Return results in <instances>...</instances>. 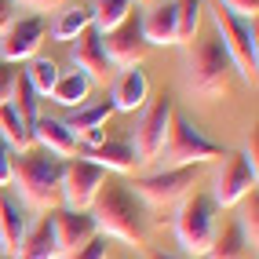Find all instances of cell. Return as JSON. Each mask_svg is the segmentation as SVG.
I'll return each mask as SVG.
<instances>
[{
    "label": "cell",
    "instance_id": "6da1fadb",
    "mask_svg": "<svg viewBox=\"0 0 259 259\" xmlns=\"http://www.w3.org/2000/svg\"><path fill=\"white\" fill-rule=\"evenodd\" d=\"M88 215L95 219V230L102 237L124 241L132 248H146V234H150V219H146V204L132 194L128 183L106 179L99 186V194L92 201Z\"/></svg>",
    "mask_w": 259,
    "mask_h": 259
},
{
    "label": "cell",
    "instance_id": "7a4b0ae2",
    "mask_svg": "<svg viewBox=\"0 0 259 259\" xmlns=\"http://www.w3.org/2000/svg\"><path fill=\"white\" fill-rule=\"evenodd\" d=\"M11 183L19 186V197L33 208H59L62 204V161L44 150H26L11 157Z\"/></svg>",
    "mask_w": 259,
    "mask_h": 259
},
{
    "label": "cell",
    "instance_id": "3957f363",
    "mask_svg": "<svg viewBox=\"0 0 259 259\" xmlns=\"http://www.w3.org/2000/svg\"><path fill=\"white\" fill-rule=\"evenodd\" d=\"M230 55L223 51L219 37L208 33V37H194L186 48V70H183V80L186 88L201 95V99H215L227 92L230 84Z\"/></svg>",
    "mask_w": 259,
    "mask_h": 259
},
{
    "label": "cell",
    "instance_id": "277c9868",
    "mask_svg": "<svg viewBox=\"0 0 259 259\" xmlns=\"http://www.w3.org/2000/svg\"><path fill=\"white\" fill-rule=\"evenodd\" d=\"M219 208L204 190H190V194L176 204V241L186 259H204V252L212 248V237L219 230Z\"/></svg>",
    "mask_w": 259,
    "mask_h": 259
},
{
    "label": "cell",
    "instance_id": "5b68a950",
    "mask_svg": "<svg viewBox=\"0 0 259 259\" xmlns=\"http://www.w3.org/2000/svg\"><path fill=\"white\" fill-rule=\"evenodd\" d=\"M223 153L227 150H223L219 143H212L197 124H190L183 113H171L168 135H164V143H161V150H157L153 161H157L161 168H201L208 161H219Z\"/></svg>",
    "mask_w": 259,
    "mask_h": 259
},
{
    "label": "cell",
    "instance_id": "8992f818",
    "mask_svg": "<svg viewBox=\"0 0 259 259\" xmlns=\"http://www.w3.org/2000/svg\"><path fill=\"white\" fill-rule=\"evenodd\" d=\"M212 11V26H215V37L223 44V51L230 55V66L241 73L245 84H255V70H259V51H255V22L248 19H237L227 8H219L215 0L208 4Z\"/></svg>",
    "mask_w": 259,
    "mask_h": 259
},
{
    "label": "cell",
    "instance_id": "52a82bcc",
    "mask_svg": "<svg viewBox=\"0 0 259 259\" xmlns=\"http://www.w3.org/2000/svg\"><path fill=\"white\" fill-rule=\"evenodd\" d=\"M201 168H157L150 176H139L132 186V194L143 204H153V208H164V204H179L190 190L197 186Z\"/></svg>",
    "mask_w": 259,
    "mask_h": 259
},
{
    "label": "cell",
    "instance_id": "ba28073f",
    "mask_svg": "<svg viewBox=\"0 0 259 259\" xmlns=\"http://www.w3.org/2000/svg\"><path fill=\"white\" fill-rule=\"evenodd\" d=\"M219 161H223V164L215 168V176H212L208 197L215 201V208H234L245 194H252V190H255L259 171H255L245 157H241V153H223Z\"/></svg>",
    "mask_w": 259,
    "mask_h": 259
},
{
    "label": "cell",
    "instance_id": "9c48e42d",
    "mask_svg": "<svg viewBox=\"0 0 259 259\" xmlns=\"http://www.w3.org/2000/svg\"><path fill=\"white\" fill-rule=\"evenodd\" d=\"M102 183H106V171H102L99 164L84 161V157L62 161V208L88 212Z\"/></svg>",
    "mask_w": 259,
    "mask_h": 259
},
{
    "label": "cell",
    "instance_id": "30bf717a",
    "mask_svg": "<svg viewBox=\"0 0 259 259\" xmlns=\"http://www.w3.org/2000/svg\"><path fill=\"white\" fill-rule=\"evenodd\" d=\"M99 37H102V51H106L113 70H132L150 55V44L143 40V22L135 11L120 26H113L110 33H99Z\"/></svg>",
    "mask_w": 259,
    "mask_h": 259
},
{
    "label": "cell",
    "instance_id": "8fae6325",
    "mask_svg": "<svg viewBox=\"0 0 259 259\" xmlns=\"http://www.w3.org/2000/svg\"><path fill=\"white\" fill-rule=\"evenodd\" d=\"M171 113H176L171 95H157V99L143 110L139 124H135V143H132L139 164H150L153 157H157V150H161L164 135H168V124H171Z\"/></svg>",
    "mask_w": 259,
    "mask_h": 259
},
{
    "label": "cell",
    "instance_id": "7c38bea8",
    "mask_svg": "<svg viewBox=\"0 0 259 259\" xmlns=\"http://www.w3.org/2000/svg\"><path fill=\"white\" fill-rule=\"evenodd\" d=\"M44 15H29V19H15L4 33H0V59L19 66L22 59H33L37 55V48L44 40Z\"/></svg>",
    "mask_w": 259,
    "mask_h": 259
},
{
    "label": "cell",
    "instance_id": "4fadbf2b",
    "mask_svg": "<svg viewBox=\"0 0 259 259\" xmlns=\"http://www.w3.org/2000/svg\"><path fill=\"white\" fill-rule=\"evenodd\" d=\"M70 62H73V70H80L92 84H95V80H99V84H110V80L117 77V70H113L110 59H106V51H102L99 29H92V26L70 44Z\"/></svg>",
    "mask_w": 259,
    "mask_h": 259
},
{
    "label": "cell",
    "instance_id": "5bb4252c",
    "mask_svg": "<svg viewBox=\"0 0 259 259\" xmlns=\"http://www.w3.org/2000/svg\"><path fill=\"white\" fill-rule=\"evenodd\" d=\"M51 227H55V245H59V255L66 252H77L80 245H88V241L99 234L95 230V219L88 212H73V208H51Z\"/></svg>",
    "mask_w": 259,
    "mask_h": 259
},
{
    "label": "cell",
    "instance_id": "9a60e30c",
    "mask_svg": "<svg viewBox=\"0 0 259 259\" xmlns=\"http://www.w3.org/2000/svg\"><path fill=\"white\" fill-rule=\"evenodd\" d=\"M33 143H37L44 153H51V157H59V161H70V157H77L80 153V143H77V135L62 124L59 117H37L33 120Z\"/></svg>",
    "mask_w": 259,
    "mask_h": 259
},
{
    "label": "cell",
    "instance_id": "2e32d148",
    "mask_svg": "<svg viewBox=\"0 0 259 259\" xmlns=\"http://www.w3.org/2000/svg\"><path fill=\"white\" fill-rule=\"evenodd\" d=\"M139 22H143V40L150 48L179 44V37H176V0H153L139 15Z\"/></svg>",
    "mask_w": 259,
    "mask_h": 259
},
{
    "label": "cell",
    "instance_id": "e0dca14e",
    "mask_svg": "<svg viewBox=\"0 0 259 259\" xmlns=\"http://www.w3.org/2000/svg\"><path fill=\"white\" fill-rule=\"evenodd\" d=\"M146 99H150V80H146V73L139 70V66L120 70V73L113 77V84H110V102H113V110L135 113V110L146 106Z\"/></svg>",
    "mask_w": 259,
    "mask_h": 259
},
{
    "label": "cell",
    "instance_id": "ac0fdd59",
    "mask_svg": "<svg viewBox=\"0 0 259 259\" xmlns=\"http://www.w3.org/2000/svg\"><path fill=\"white\" fill-rule=\"evenodd\" d=\"M15 259H59L51 215H37L33 223H26V234L19 241V248H15Z\"/></svg>",
    "mask_w": 259,
    "mask_h": 259
},
{
    "label": "cell",
    "instance_id": "d6986e66",
    "mask_svg": "<svg viewBox=\"0 0 259 259\" xmlns=\"http://www.w3.org/2000/svg\"><path fill=\"white\" fill-rule=\"evenodd\" d=\"M77 157L99 164L102 171H120V176H128V171L139 168L135 146H132V143H117V139H102V143H99V146H92V150H80Z\"/></svg>",
    "mask_w": 259,
    "mask_h": 259
},
{
    "label": "cell",
    "instance_id": "ffe728a7",
    "mask_svg": "<svg viewBox=\"0 0 259 259\" xmlns=\"http://www.w3.org/2000/svg\"><path fill=\"white\" fill-rule=\"evenodd\" d=\"M26 234V212H22V201L11 194V190H0V252H11L19 248V241Z\"/></svg>",
    "mask_w": 259,
    "mask_h": 259
},
{
    "label": "cell",
    "instance_id": "44dd1931",
    "mask_svg": "<svg viewBox=\"0 0 259 259\" xmlns=\"http://www.w3.org/2000/svg\"><path fill=\"white\" fill-rule=\"evenodd\" d=\"M88 92H92L88 77L80 70H66V73H59V80H55V88H51L48 99L62 110H80V106H88Z\"/></svg>",
    "mask_w": 259,
    "mask_h": 259
},
{
    "label": "cell",
    "instance_id": "7402d4cb",
    "mask_svg": "<svg viewBox=\"0 0 259 259\" xmlns=\"http://www.w3.org/2000/svg\"><path fill=\"white\" fill-rule=\"evenodd\" d=\"M92 26V8H84V4H66V8H59V15H55V22H51V40H59V44H73L84 29Z\"/></svg>",
    "mask_w": 259,
    "mask_h": 259
},
{
    "label": "cell",
    "instance_id": "603a6c76",
    "mask_svg": "<svg viewBox=\"0 0 259 259\" xmlns=\"http://www.w3.org/2000/svg\"><path fill=\"white\" fill-rule=\"evenodd\" d=\"M0 139H4L8 150H19V153L33 150V132H29L26 120L15 113L11 102H4V106H0Z\"/></svg>",
    "mask_w": 259,
    "mask_h": 259
},
{
    "label": "cell",
    "instance_id": "cb8c5ba5",
    "mask_svg": "<svg viewBox=\"0 0 259 259\" xmlns=\"http://www.w3.org/2000/svg\"><path fill=\"white\" fill-rule=\"evenodd\" d=\"M110 113H113V102H110V99H102V102H88V106H80V110H70V117H66L62 124L80 139V135H84V132H92V128H106Z\"/></svg>",
    "mask_w": 259,
    "mask_h": 259
},
{
    "label": "cell",
    "instance_id": "d4e9b609",
    "mask_svg": "<svg viewBox=\"0 0 259 259\" xmlns=\"http://www.w3.org/2000/svg\"><path fill=\"white\" fill-rule=\"evenodd\" d=\"M204 259H248V241L237 230V223H227L223 230H215L212 248L204 252Z\"/></svg>",
    "mask_w": 259,
    "mask_h": 259
},
{
    "label": "cell",
    "instance_id": "484cf974",
    "mask_svg": "<svg viewBox=\"0 0 259 259\" xmlns=\"http://www.w3.org/2000/svg\"><path fill=\"white\" fill-rule=\"evenodd\" d=\"M135 11V0H95L92 4V29L110 33L113 26H120Z\"/></svg>",
    "mask_w": 259,
    "mask_h": 259
},
{
    "label": "cell",
    "instance_id": "4316f807",
    "mask_svg": "<svg viewBox=\"0 0 259 259\" xmlns=\"http://www.w3.org/2000/svg\"><path fill=\"white\" fill-rule=\"evenodd\" d=\"M59 73H62V70L55 66V59H44V55H33L29 66L22 70V77L29 80V88L37 92V95H51V88H55Z\"/></svg>",
    "mask_w": 259,
    "mask_h": 259
},
{
    "label": "cell",
    "instance_id": "83f0119b",
    "mask_svg": "<svg viewBox=\"0 0 259 259\" xmlns=\"http://www.w3.org/2000/svg\"><path fill=\"white\" fill-rule=\"evenodd\" d=\"M201 11H204V0H176V37H179V44H190L197 37Z\"/></svg>",
    "mask_w": 259,
    "mask_h": 259
},
{
    "label": "cell",
    "instance_id": "f1b7e54d",
    "mask_svg": "<svg viewBox=\"0 0 259 259\" xmlns=\"http://www.w3.org/2000/svg\"><path fill=\"white\" fill-rule=\"evenodd\" d=\"M234 208H237V219H234L237 230L245 234L248 248H255V241H259V194H255V190H252V194H245Z\"/></svg>",
    "mask_w": 259,
    "mask_h": 259
},
{
    "label": "cell",
    "instance_id": "f546056e",
    "mask_svg": "<svg viewBox=\"0 0 259 259\" xmlns=\"http://www.w3.org/2000/svg\"><path fill=\"white\" fill-rule=\"evenodd\" d=\"M37 102H40V95L29 88V80H26L22 70H19V77H15V88H11V106H15V113H19L29 128H33V120L40 117V106H37Z\"/></svg>",
    "mask_w": 259,
    "mask_h": 259
},
{
    "label": "cell",
    "instance_id": "4dcf8cb0",
    "mask_svg": "<svg viewBox=\"0 0 259 259\" xmlns=\"http://www.w3.org/2000/svg\"><path fill=\"white\" fill-rule=\"evenodd\" d=\"M106 255H110V237L95 234L88 245H80L77 252H66V255H59V259H106Z\"/></svg>",
    "mask_w": 259,
    "mask_h": 259
},
{
    "label": "cell",
    "instance_id": "1f68e13d",
    "mask_svg": "<svg viewBox=\"0 0 259 259\" xmlns=\"http://www.w3.org/2000/svg\"><path fill=\"white\" fill-rule=\"evenodd\" d=\"M219 8H227L230 15H237V19H248L255 22V15H259V0H215Z\"/></svg>",
    "mask_w": 259,
    "mask_h": 259
},
{
    "label": "cell",
    "instance_id": "d6a6232c",
    "mask_svg": "<svg viewBox=\"0 0 259 259\" xmlns=\"http://www.w3.org/2000/svg\"><path fill=\"white\" fill-rule=\"evenodd\" d=\"M15 77H19V66H11L0 59V106L11 102V88H15Z\"/></svg>",
    "mask_w": 259,
    "mask_h": 259
},
{
    "label": "cell",
    "instance_id": "836d02e7",
    "mask_svg": "<svg viewBox=\"0 0 259 259\" xmlns=\"http://www.w3.org/2000/svg\"><path fill=\"white\" fill-rule=\"evenodd\" d=\"M70 0H15V8H29V11H37V15H48V11H59L66 8Z\"/></svg>",
    "mask_w": 259,
    "mask_h": 259
},
{
    "label": "cell",
    "instance_id": "e575fe53",
    "mask_svg": "<svg viewBox=\"0 0 259 259\" xmlns=\"http://www.w3.org/2000/svg\"><path fill=\"white\" fill-rule=\"evenodd\" d=\"M11 186V150L0 143V190Z\"/></svg>",
    "mask_w": 259,
    "mask_h": 259
},
{
    "label": "cell",
    "instance_id": "d590c367",
    "mask_svg": "<svg viewBox=\"0 0 259 259\" xmlns=\"http://www.w3.org/2000/svg\"><path fill=\"white\" fill-rule=\"evenodd\" d=\"M102 139H106V128H92V132H84L77 143H80V150H92V146H99Z\"/></svg>",
    "mask_w": 259,
    "mask_h": 259
},
{
    "label": "cell",
    "instance_id": "8d00e7d4",
    "mask_svg": "<svg viewBox=\"0 0 259 259\" xmlns=\"http://www.w3.org/2000/svg\"><path fill=\"white\" fill-rule=\"evenodd\" d=\"M15 11H19V8H15V0H0V33L15 22Z\"/></svg>",
    "mask_w": 259,
    "mask_h": 259
},
{
    "label": "cell",
    "instance_id": "74e56055",
    "mask_svg": "<svg viewBox=\"0 0 259 259\" xmlns=\"http://www.w3.org/2000/svg\"><path fill=\"white\" fill-rule=\"evenodd\" d=\"M143 259H186V255H168V252H153V248H143Z\"/></svg>",
    "mask_w": 259,
    "mask_h": 259
},
{
    "label": "cell",
    "instance_id": "f35d334b",
    "mask_svg": "<svg viewBox=\"0 0 259 259\" xmlns=\"http://www.w3.org/2000/svg\"><path fill=\"white\" fill-rule=\"evenodd\" d=\"M143 4H153V0H143Z\"/></svg>",
    "mask_w": 259,
    "mask_h": 259
}]
</instances>
